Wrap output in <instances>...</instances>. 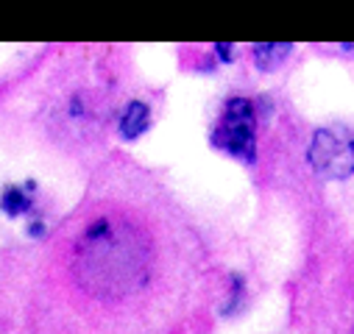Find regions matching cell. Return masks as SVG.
Instances as JSON below:
<instances>
[{"label":"cell","mask_w":354,"mask_h":334,"mask_svg":"<svg viewBox=\"0 0 354 334\" xmlns=\"http://www.w3.org/2000/svg\"><path fill=\"white\" fill-rule=\"evenodd\" d=\"M73 276L84 293L120 301L151 279V242L123 215H104L86 226L73 250Z\"/></svg>","instance_id":"obj_1"},{"label":"cell","mask_w":354,"mask_h":334,"mask_svg":"<svg viewBox=\"0 0 354 334\" xmlns=\"http://www.w3.org/2000/svg\"><path fill=\"white\" fill-rule=\"evenodd\" d=\"M212 145L245 164L257 161V109L248 98H229L218 128L212 134Z\"/></svg>","instance_id":"obj_2"},{"label":"cell","mask_w":354,"mask_h":334,"mask_svg":"<svg viewBox=\"0 0 354 334\" xmlns=\"http://www.w3.org/2000/svg\"><path fill=\"white\" fill-rule=\"evenodd\" d=\"M307 161L326 181H343L354 176V134L343 126L318 128L307 148Z\"/></svg>","instance_id":"obj_3"},{"label":"cell","mask_w":354,"mask_h":334,"mask_svg":"<svg viewBox=\"0 0 354 334\" xmlns=\"http://www.w3.org/2000/svg\"><path fill=\"white\" fill-rule=\"evenodd\" d=\"M148 123H151V109H148V104L131 101V104L123 109L118 128H120V137H123L126 142H134L137 137H142V134L148 131Z\"/></svg>","instance_id":"obj_4"},{"label":"cell","mask_w":354,"mask_h":334,"mask_svg":"<svg viewBox=\"0 0 354 334\" xmlns=\"http://www.w3.org/2000/svg\"><path fill=\"white\" fill-rule=\"evenodd\" d=\"M290 50H293V45H288V42H259V45H254V61L262 72H271L288 61Z\"/></svg>","instance_id":"obj_5"},{"label":"cell","mask_w":354,"mask_h":334,"mask_svg":"<svg viewBox=\"0 0 354 334\" xmlns=\"http://www.w3.org/2000/svg\"><path fill=\"white\" fill-rule=\"evenodd\" d=\"M31 193H34V184H26V190L23 187H6L0 193V209H3L9 217L28 215L31 212Z\"/></svg>","instance_id":"obj_6"},{"label":"cell","mask_w":354,"mask_h":334,"mask_svg":"<svg viewBox=\"0 0 354 334\" xmlns=\"http://www.w3.org/2000/svg\"><path fill=\"white\" fill-rule=\"evenodd\" d=\"M243 301H245V284H243L240 276H232V295H229V304H226L221 312H223V315H234Z\"/></svg>","instance_id":"obj_7"},{"label":"cell","mask_w":354,"mask_h":334,"mask_svg":"<svg viewBox=\"0 0 354 334\" xmlns=\"http://www.w3.org/2000/svg\"><path fill=\"white\" fill-rule=\"evenodd\" d=\"M215 50H218V53H221V59H226V61H229V59H232V56H229V53H232V45H218V48H215Z\"/></svg>","instance_id":"obj_8"}]
</instances>
